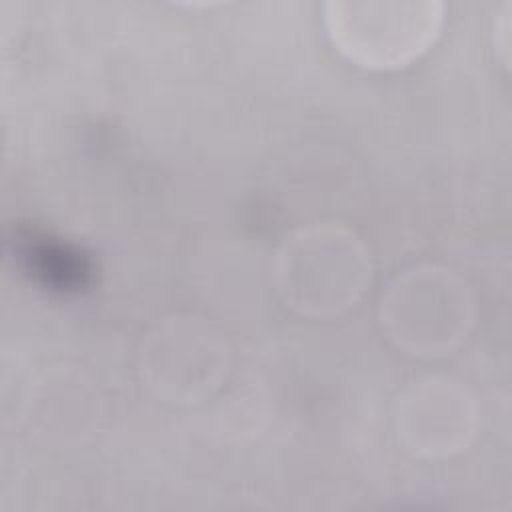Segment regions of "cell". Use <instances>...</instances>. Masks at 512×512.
Segmentation results:
<instances>
[{"label":"cell","instance_id":"6da1fadb","mask_svg":"<svg viewBox=\"0 0 512 512\" xmlns=\"http://www.w3.org/2000/svg\"><path fill=\"white\" fill-rule=\"evenodd\" d=\"M442 24L438 2H330L326 26L332 42L366 68H398L434 42Z\"/></svg>","mask_w":512,"mask_h":512}]
</instances>
